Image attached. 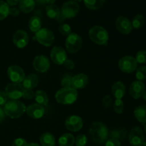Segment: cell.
<instances>
[{"label": "cell", "instance_id": "1", "mask_svg": "<svg viewBox=\"0 0 146 146\" xmlns=\"http://www.w3.org/2000/svg\"><path fill=\"white\" fill-rule=\"evenodd\" d=\"M91 140L96 144H104L108 140V131L106 126L101 122H95L89 130Z\"/></svg>", "mask_w": 146, "mask_h": 146}, {"label": "cell", "instance_id": "2", "mask_svg": "<svg viewBox=\"0 0 146 146\" xmlns=\"http://www.w3.org/2000/svg\"><path fill=\"white\" fill-rule=\"evenodd\" d=\"M4 111L5 115L11 118H18L26 112L27 107L22 102L17 100H11L8 101L4 106Z\"/></svg>", "mask_w": 146, "mask_h": 146}, {"label": "cell", "instance_id": "3", "mask_svg": "<svg viewBox=\"0 0 146 146\" xmlns=\"http://www.w3.org/2000/svg\"><path fill=\"white\" fill-rule=\"evenodd\" d=\"M55 98L58 104L64 105L72 104L78 98V91L72 87L62 88L56 93Z\"/></svg>", "mask_w": 146, "mask_h": 146}, {"label": "cell", "instance_id": "4", "mask_svg": "<svg viewBox=\"0 0 146 146\" xmlns=\"http://www.w3.org/2000/svg\"><path fill=\"white\" fill-rule=\"evenodd\" d=\"M88 35L93 42L98 45H107L108 41V33L104 27L94 26L88 31Z\"/></svg>", "mask_w": 146, "mask_h": 146}, {"label": "cell", "instance_id": "5", "mask_svg": "<svg viewBox=\"0 0 146 146\" xmlns=\"http://www.w3.org/2000/svg\"><path fill=\"white\" fill-rule=\"evenodd\" d=\"M82 44L83 40L81 37L76 33H71L66 39V48L69 53L74 54L81 49Z\"/></svg>", "mask_w": 146, "mask_h": 146}, {"label": "cell", "instance_id": "6", "mask_svg": "<svg viewBox=\"0 0 146 146\" xmlns=\"http://www.w3.org/2000/svg\"><path fill=\"white\" fill-rule=\"evenodd\" d=\"M36 39L44 46H50L54 41V34L51 30L46 28H41L35 35Z\"/></svg>", "mask_w": 146, "mask_h": 146}, {"label": "cell", "instance_id": "7", "mask_svg": "<svg viewBox=\"0 0 146 146\" xmlns=\"http://www.w3.org/2000/svg\"><path fill=\"white\" fill-rule=\"evenodd\" d=\"M136 60L131 56H125L121 58L118 61V67L120 69L126 74H131L137 69Z\"/></svg>", "mask_w": 146, "mask_h": 146}, {"label": "cell", "instance_id": "8", "mask_svg": "<svg viewBox=\"0 0 146 146\" xmlns=\"http://www.w3.org/2000/svg\"><path fill=\"white\" fill-rule=\"evenodd\" d=\"M24 88L23 86L17 83H10L5 88L6 95L7 98L11 100H17L23 96Z\"/></svg>", "mask_w": 146, "mask_h": 146}, {"label": "cell", "instance_id": "9", "mask_svg": "<svg viewBox=\"0 0 146 146\" xmlns=\"http://www.w3.org/2000/svg\"><path fill=\"white\" fill-rule=\"evenodd\" d=\"M61 14L65 19H71L75 17L79 11V5L73 0L66 1L61 7Z\"/></svg>", "mask_w": 146, "mask_h": 146}, {"label": "cell", "instance_id": "10", "mask_svg": "<svg viewBox=\"0 0 146 146\" xmlns=\"http://www.w3.org/2000/svg\"><path fill=\"white\" fill-rule=\"evenodd\" d=\"M129 143L133 146H142L145 142V137L143 130L140 127H133L128 135Z\"/></svg>", "mask_w": 146, "mask_h": 146}, {"label": "cell", "instance_id": "11", "mask_svg": "<svg viewBox=\"0 0 146 146\" xmlns=\"http://www.w3.org/2000/svg\"><path fill=\"white\" fill-rule=\"evenodd\" d=\"M7 75L12 83L20 84L24 81L25 74L22 68L17 65L11 66L7 70Z\"/></svg>", "mask_w": 146, "mask_h": 146}, {"label": "cell", "instance_id": "12", "mask_svg": "<svg viewBox=\"0 0 146 146\" xmlns=\"http://www.w3.org/2000/svg\"><path fill=\"white\" fill-rule=\"evenodd\" d=\"M50 56L51 61L57 65L64 64L67 60L66 52L64 48L60 46H54L51 49Z\"/></svg>", "mask_w": 146, "mask_h": 146}, {"label": "cell", "instance_id": "13", "mask_svg": "<svg viewBox=\"0 0 146 146\" xmlns=\"http://www.w3.org/2000/svg\"><path fill=\"white\" fill-rule=\"evenodd\" d=\"M33 66L36 71L38 72H46L50 68L49 59L44 55L37 56L34 58L33 61Z\"/></svg>", "mask_w": 146, "mask_h": 146}, {"label": "cell", "instance_id": "14", "mask_svg": "<svg viewBox=\"0 0 146 146\" xmlns=\"http://www.w3.org/2000/svg\"><path fill=\"white\" fill-rule=\"evenodd\" d=\"M115 27L117 30L124 35H128L133 29L130 20L125 17H119L115 20Z\"/></svg>", "mask_w": 146, "mask_h": 146}, {"label": "cell", "instance_id": "15", "mask_svg": "<svg viewBox=\"0 0 146 146\" xmlns=\"http://www.w3.org/2000/svg\"><path fill=\"white\" fill-rule=\"evenodd\" d=\"M66 128L72 132H77L83 127V120L77 115H71L68 117L65 121Z\"/></svg>", "mask_w": 146, "mask_h": 146}, {"label": "cell", "instance_id": "16", "mask_svg": "<svg viewBox=\"0 0 146 146\" xmlns=\"http://www.w3.org/2000/svg\"><path fill=\"white\" fill-rule=\"evenodd\" d=\"M13 42L17 48H24L29 43L28 34L23 30H18L13 36Z\"/></svg>", "mask_w": 146, "mask_h": 146}, {"label": "cell", "instance_id": "17", "mask_svg": "<svg viewBox=\"0 0 146 146\" xmlns=\"http://www.w3.org/2000/svg\"><path fill=\"white\" fill-rule=\"evenodd\" d=\"M27 115L34 119H39L42 118L45 113L44 106L38 104H33L29 106L26 109Z\"/></svg>", "mask_w": 146, "mask_h": 146}, {"label": "cell", "instance_id": "18", "mask_svg": "<svg viewBox=\"0 0 146 146\" xmlns=\"http://www.w3.org/2000/svg\"><path fill=\"white\" fill-rule=\"evenodd\" d=\"M145 91V86L142 81H135L131 84L129 88L130 95L134 99H138L142 97Z\"/></svg>", "mask_w": 146, "mask_h": 146}, {"label": "cell", "instance_id": "19", "mask_svg": "<svg viewBox=\"0 0 146 146\" xmlns=\"http://www.w3.org/2000/svg\"><path fill=\"white\" fill-rule=\"evenodd\" d=\"M88 83V77L84 74H79L72 77L71 87L74 89H82L87 86Z\"/></svg>", "mask_w": 146, "mask_h": 146}, {"label": "cell", "instance_id": "20", "mask_svg": "<svg viewBox=\"0 0 146 146\" xmlns=\"http://www.w3.org/2000/svg\"><path fill=\"white\" fill-rule=\"evenodd\" d=\"M111 93L115 99H122L125 93V86L121 81H117L111 88Z\"/></svg>", "mask_w": 146, "mask_h": 146}, {"label": "cell", "instance_id": "21", "mask_svg": "<svg viewBox=\"0 0 146 146\" xmlns=\"http://www.w3.org/2000/svg\"><path fill=\"white\" fill-rule=\"evenodd\" d=\"M38 76L35 74H30L24 78L22 81V86L24 89L32 90L38 85Z\"/></svg>", "mask_w": 146, "mask_h": 146}, {"label": "cell", "instance_id": "22", "mask_svg": "<svg viewBox=\"0 0 146 146\" xmlns=\"http://www.w3.org/2000/svg\"><path fill=\"white\" fill-rule=\"evenodd\" d=\"M19 4L20 11L26 14L32 11L36 5L34 0H20Z\"/></svg>", "mask_w": 146, "mask_h": 146}, {"label": "cell", "instance_id": "23", "mask_svg": "<svg viewBox=\"0 0 146 146\" xmlns=\"http://www.w3.org/2000/svg\"><path fill=\"white\" fill-rule=\"evenodd\" d=\"M135 118L142 123H146V106H139L134 110Z\"/></svg>", "mask_w": 146, "mask_h": 146}, {"label": "cell", "instance_id": "24", "mask_svg": "<svg viewBox=\"0 0 146 146\" xmlns=\"http://www.w3.org/2000/svg\"><path fill=\"white\" fill-rule=\"evenodd\" d=\"M34 98L36 104L42 106H46L48 103V98L46 93L41 90H38L34 94Z\"/></svg>", "mask_w": 146, "mask_h": 146}, {"label": "cell", "instance_id": "25", "mask_svg": "<svg viewBox=\"0 0 146 146\" xmlns=\"http://www.w3.org/2000/svg\"><path fill=\"white\" fill-rule=\"evenodd\" d=\"M75 143V138L72 134L65 133L58 139L59 146H73Z\"/></svg>", "mask_w": 146, "mask_h": 146}, {"label": "cell", "instance_id": "26", "mask_svg": "<svg viewBox=\"0 0 146 146\" xmlns=\"http://www.w3.org/2000/svg\"><path fill=\"white\" fill-rule=\"evenodd\" d=\"M40 143L42 146H54L55 138L50 133H44L40 137Z\"/></svg>", "mask_w": 146, "mask_h": 146}, {"label": "cell", "instance_id": "27", "mask_svg": "<svg viewBox=\"0 0 146 146\" xmlns=\"http://www.w3.org/2000/svg\"><path fill=\"white\" fill-rule=\"evenodd\" d=\"M128 136L126 130L124 128H117V129L113 130L110 133L111 138H114L118 141H123Z\"/></svg>", "mask_w": 146, "mask_h": 146}, {"label": "cell", "instance_id": "28", "mask_svg": "<svg viewBox=\"0 0 146 146\" xmlns=\"http://www.w3.org/2000/svg\"><path fill=\"white\" fill-rule=\"evenodd\" d=\"M29 27L32 32L36 33L41 29V20L37 16H34L29 21Z\"/></svg>", "mask_w": 146, "mask_h": 146}, {"label": "cell", "instance_id": "29", "mask_svg": "<svg viewBox=\"0 0 146 146\" xmlns=\"http://www.w3.org/2000/svg\"><path fill=\"white\" fill-rule=\"evenodd\" d=\"M86 7L91 10H97L101 8L106 0H84Z\"/></svg>", "mask_w": 146, "mask_h": 146}, {"label": "cell", "instance_id": "30", "mask_svg": "<svg viewBox=\"0 0 146 146\" xmlns=\"http://www.w3.org/2000/svg\"><path fill=\"white\" fill-rule=\"evenodd\" d=\"M46 13L48 18L52 19H56L60 13V9L57 6L54 5V4H50V5L47 6L46 8Z\"/></svg>", "mask_w": 146, "mask_h": 146}, {"label": "cell", "instance_id": "31", "mask_svg": "<svg viewBox=\"0 0 146 146\" xmlns=\"http://www.w3.org/2000/svg\"><path fill=\"white\" fill-rule=\"evenodd\" d=\"M145 23V17L143 14H137L133 19V21L131 22L133 28L135 29H139L143 26Z\"/></svg>", "mask_w": 146, "mask_h": 146}, {"label": "cell", "instance_id": "32", "mask_svg": "<svg viewBox=\"0 0 146 146\" xmlns=\"http://www.w3.org/2000/svg\"><path fill=\"white\" fill-rule=\"evenodd\" d=\"M9 6L7 2L0 0V21L7 18L9 13Z\"/></svg>", "mask_w": 146, "mask_h": 146}, {"label": "cell", "instance_id": "33", "mask_svg": "<svg viewBox=\"0 0 146 146\" xmlns=\"http://www.w3.org/2000/svg\"><path fill=\"white\" fill-rule=\"evenodd\" d=\"M135 77L139 81H143L146 79V66H142L136 69Z\"/></svg>", "mask_w": 146, "mask_h": 146}, {"label": "cell", "instance_id": "34", "mask_svg": "<svg viewBox=\"0 0 146 146\" xmlns=\"http://www.w3.org/2000/svg\"><path fill=\"white\" fill-rule=\"evenodd\" d=\"M71 79L72 76L71 74H66L62 76L61 80V84L63 86V88H68L71 87Z\"/></svg>", "mask_w": 146, "mask_h": 146}, {"label": "cell", "instance_id": "35", "mask_svg": "<svg viewBox=\"0 0 146 146\" xmlns=\"http://www.w3.org/2000/svg\"><path fill=\"white\" fill-rule=\"evenodd\" d=\"M58 31L63 36H68L69 34L72 33L71 27L68 24H64V23L60 24L59 27H58Z\"/></svg>", "mask_w": 146, "mask_h": 146}, {"label": "cell", "instance_id": "36", "mask_svg": "<svg viewBox=\"0 0 146 146\" xmlns=\"http://www.w3.org/2000/svg\"><path fill=\"white\" fill-rule=\"evenodd\" d=\"M113 109L118 114H121L124 110V104L121 99H116L113 104Z\"/></svg>", "mask_w": 146, "mask_h": 146}, {"label": "cell", "instance_id": "37", "mask_svg": "<svg viewBox=\"0 0 146 146\" xmlns=\"http://www.w3.org/2000/svg\"><path fill=\"white\" fill-rule=\"evenodd\" d=\"M88 142V138L84 134L78 135L75 139L76 146H85Z\"/></svg>", "mask_w": 146, "mask_h": 146}, {"label": "cell", "instance_id": "38", "mask_svg": "<svg viewBox=\"0 0 146 146\" xmlns=\"http://www.w3.org/2000/svg\"><path fill=\"white\" fill-rule=\"evenodd\" d=\"M135 60L138 64H145L146 63V51L142 50L139 51L135 56Z\"/></svg>", "mask_w": 146, "mask_h": 146}, {"label": "cell", "instance_id": "39", "mask_svg": "<svg viewBox=\"0 0 146 146\" xmlns=\"http://www.w3.org/2000/svg\"><path fill=\"white\" fill-rule=\"evenodd\" d=\"M102 104L103 106L106 108V109H108L111 107V104H112V98H111V96L106 95L104 97L102 100Z\"/></svg>", "mask_w": 146, "mask_h": 146}, {"label": "cell", "instance_id": "40", "mask_svg": "<svg viewBox=\"0 0 146 146\" xmlns=\"http://www.w3.org/2000/svg\"><path fill=\"white\" fill-rule=\"evenodd\" d=\"M27 142L24 138H19L14 140L12 142L11 146H27Z\"/></svg>", "mask_w": 146, "mask_h": 146}, {"label": "cell", "instance_id": "41", "mask_svg": "<svg viewBox=\"0 0 146 146\" xmlns=\"http://www.w3.org/2000/svg\"><path fill=\"white\" fill-rule=\"evenodd\" d=\"M23 98L25 99L30 100L34 98V93L32 90L31 89H24V93H23Z\"/></svg>", "mask_w": 146, "mask_h": 146}, {"label": "cell", "instance_id": "42", "mask_svg": "<svg viewBox=\"0 0 146 146\" xmlns=\"http://www.w3.org/2000/svg\"><path fill=\"white\" fill-rule=\"evenodd\" d=\"M105 146H121V142L114 138H110L106 141Z\"/></svg>", "mask_w": 146, "mask_h": 146}, {"label": "cell", "instance_id": "43", "mask_svg": "<svg viewBox=\"0 0 146 146\" xmlns=\"http://www.w3.org/2000/svg\"><path fill=\"white\" fill-rule=\"evenodd\" d=\"M7 102V96L6 93L3 91H0V106H4Z\"/></svg>", "mask_w": 146, "mask_h": 146}, {"label": "cell", "instance_id": "44", "mask_svg": "<svg viewBox=\"0 0 146 146\" xmlns=\"http://www.w3.org/2000/svg\"><path fill=\"white\" fill-rule=\"evenodd\" d=\"M20 10L17 7H11L9 8V15H11L12 17H17L19 14Z\"/></svg>", "mask_w": 146, "mask_h": 146}, {"label": "cell", "instance_id": "45", "mask_svg": "<svg viewBox=\"0 0 146 146\" xmlns=\"http://www.w3.org/2000/svg\"><path fill=\"white\" fill-rule=\"evenodd\" d=\"M64 66H65V68H66L67 69H73V68H74V66H75V64H74V62L73 61H71V60H69V59H67L66 61V62L64 64Z\"/></svg>", "mask_w": 146, "mask_h": 146}, {"label": "cell", "instance_id": "46", "mask_svg": "<svg viewBox=\"0 0 146 146\" xmlns=\"http://www.w3.org/2000/svg\"><path fill=\"white\" fill-rule=\"evenodd\" d=\"M20 0H7V3L8 4L9 6H16L17 4L19 3Z\"/></svg>", "mask_w": 146, "mask_h": 146}, {"label": "cell", "instance_id": "47", "mask_svg": "<svg viewBox=\"0 0 146 146\" xmlns=\"http://www.w3.org/2000/svg\"><path fill=\"white\" fill-rule=\"evenodd\" d=\"M5 113H4V109L0 107V123L3 122L5 119Z\"/></svg>", "mask_w": 146, "mask_h": 146}, {"label": "cell", "instance_id": "48", "mask_svg": "<svg viewBox=\"0 0 146 146\" xmlns=\"http://www.w3.org/2000/svg\"><path fill=\"white\" fill-rule=\"evenodd\" d=\"M65 19H66L64 18V17H63V15H62V14H61V11H60V13H59V14H58V17H57V18H56V20L59 23L62 24V22H64V21H65Z\"/></svg>", "mask_w": 146, "mask_h": 146}, {"label": "cell", "instance_id": "49", "mask_svg": "<svg viewBox=\"0 0 146 146\" xmlns=\"http://www.w3.org/2000/svg\"><path fill=\"white\" fill-rule=\"evenodd\" d=\"M43 2L46 3V4H48V5L50 4H54V3L55 2L56 0H42Z\"/></svg>", "mask_w": 146, "mask_h": 146}, {"label": "cell", "instance_id": "50", "mask_svg": "<svg viewBox=\"0 0 146 146\" xmlns=\"http://www.w3.org/2000/svg\"><path fill=\"white\" fill-rule=\"evenodd\" d=\"M27 146H40L39 145H38L37 143H29L27 145Z\"/></svg>", "mask_w": 146, "mask_h": 146}, {"label": "cell", "instance_id": "51", "mask_svg": "<svg viewBox=\"0 0 146 146\" xmlns=\"http://www.w3.org/2000/svg\"><path fill=\"white\" fill-rule=\"evenodd\" d=\"M142 97H143V99L145 100V101H146V91H145V92L143 93V94Z\"/></svg>", "mask_w": 146, "mask_h": 146}, {"label": "cell", "instance_id": "52", "mask_svg": "<svg viewBox=\"0 0 146 146\" xmlns=\"http://www.w3.org/2000/svg\"><path fill=\"white\" fill-rule=\"evenodd\" d=\"M73 1H75V2H81V1H84V0H73Z\"/></svg>", "mask_w": 146, "mask_h": 146}, {"label": "cell", "instance_id": "53", "mask_svg": "<svg viewBox=\"0 0 146 146\" xmlns=\"http://www.w3.org/2000/svg\"><path fill=\"white\" fill-rule=\"evenodd\" d=\"M144 131H145V133H146V123H145V126H144Z\"/></svg>", "mask_w": 146, "mask_h": 146}, {"label": "cell", "instance_id": "54", "mask_svg": "<svg viewBox=\"0 0 146 146\" xmlns=\"http://www.w3.org/2000/svg\"><path fill=\"white\" fill-rule=\"evenodd\" d=\"M142 146H146V142H144Z\"/></svg>", "mask_w": 146, "mask_h": 146}]
</instances>
